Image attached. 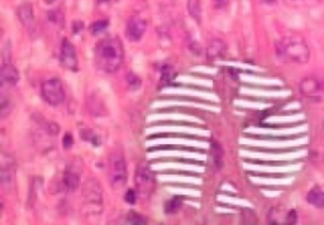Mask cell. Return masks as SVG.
<instances>
[{
    "label": "cell",
    "instance_id": "2",
    "mask_svg": "<svg viewBox=\"0 0 324 225\" xmlns=\"http://www.w3.org/2000/svg\"><path fill=\"white\" fill-rule=\"evenodd\" d=\"M275 51L278 59L288 64L303 65L310 59V49L300 34H288L279 39L275 44Z\"/></svg>",
    "mask_w": 324,
    "mask_h": 225
},
{
    "label": "cell",
    "instance_id": "30",
    "mask_svg": "<svg viewBox=\"0 0 324 225\" xmlns=\"http://www.w3.org/2000/svg\"><path fill=\"white\" fill-rule=\"evenodd\" d=\"M96 2H98L99 4H109V3H112L113 0H96Z\"/></svg>",
    "mask_w": 324,
    "mask_h": 225
},
{
    "label": "cell",
    "instance_id": "8",
    "mask_svg": "<svg viewBox=\"0 0 324 225\" xmlns=\"http://www.w3.org/2000/svg\"><path fill=\"white\" fill-rule=\"evenodd\" d=\"M60 65L67 71L76 72L79 70V60H77L76 49L75 46L67 38H64L61 43L59 57Z\"/></svg>",
    "mask_w": 324,
    "mask_h": 225
},
{
    "label": "cell",
    "instance_id": "20",
    "mask_svg": "<svg viewBox=\"0 0 324 225\" xmlns=\"http://www.w3.org/2000/svg\"><path fill=\"white\" fill-rule=\"evenodd\" d=\"M108 27H109V21H106V19H103V21H96L90 26V33L94 34V36H96V34L103 33Z\"/></svg>",
    "mask_w": 324,
    "mask_h": 225
},
{
    "label": "cell",
    "instance_id": "18",
    "mask_svg": "<svg viewBox=\"0 0 324 225\" xmlns=\"http://www.w3.org/2000/svg\"><path fill=\"white\" fill-rule=\"evenodd\" d=\"M176 74L171 66H164L161 69V82L162 85H169L174 81Z\"/></svg>",
    "mask_w": 324,
    "mask_h": 225
},
{
    "label": "cell",
    "instance_id": "29",
    "mask_svg": "<svg viewBox=\"0 0 324 225\" xmlns=\"http://www.w3.org/2000/svg\"><path fill=\"white\" fill-rule=\"evenodd\" d=\"M262 3L267 4V6H273V4L276 3V0H261Z\"/></svg>",
    "mask_w": 324,
    "mask_h": 225
},
{
    "label": "cell",
    "instance_id": "19",
    "mask_svg": "<svg viewBox=\"0 0 324 225\" xmlns=\"http://www.w3.org/2000/svg\"><path fill=\"white\" fill-rule=\"evenodd\" d=\"M12 111V101L9 97H7L6 95H2L0 97V117L2 118H7Z\"/></svg>",
    "mask_w": 324,
    "mask_h": 225
},
{
    "label": "cell",
    "instance_id": "6",
    "mask_svg": "<svg viewBox=\"0 0 324 225\" xmlns=\"http://www.w3.org/2000/svg\"><path fill=\"white\" fill-rule=\"evenodd\" d=\"M134 184H136V190L138 191V195L143 197L151 196L156 189V179L147 166H139L137 168Z\"/></svg>",
    "mask_w": 324,
    "mask_h": 225
},
{
    "label": "cell",
    "instance_id": "31",
    "mask_svg": "<svg viewBox=\"0 0 324 225\" xmlns=\"http://www.w3.org/2000/svg\"><path fill=\"white\" fill-rule=\"evenodd\" d=\"M323 131H324V121H323Z\"/></svg>",
    "mask_w": 324,
    "mask_h": 225
},
{
    "label": "cell",
    "instance_id": "28",
    "mask_svg": "<svg viewBox=\"0 0 324 225\" xmlns=\"http://www.w3.org/2000/svg\"><path fill=\"white\" fill-rule=\"evenodd\" d=\"M211 4L215 9H224L229 4V0H211Z\"/></svg>",
    "mask_w": 324,
    "mask_h": 225
},
{
    "label": "cell",
    "instance_id": "13",
    "mask_svg": "<svg viewBox=\"0 0 324 225\" xmlns=\"http://www.w3.org/2000/svg\"><path fill=\"white\" fill-rule=\"evenodd\" d=\"M0 80L2 84L7 86H16L19 81V72L11 62L3 64L0 70Z\"/></svg>",
    "mask_w": 324,
    "mask_h": 225
},
{
    "label": "cell",
    "instance_id": "7",
    "mask_svg": "<svg viewBox=\"0 0 324 225\" xmlns=\"http://www.w3.org/2000/svg\"><path fill=\"white\" fill-rule=\"evenodd\" d=\"M0 182L6 190H12L16 182V161L11 154L3 152L0 161Z\"/></svg>",
    "mask_w": 324,
    "mask_h": 225
},
{
    "label": "cell",
    "instance_id": "23",
    "mask_svg": "<svg viewBox=\"0 0 324 225\" xmlns=\"http://www.w3.org/2000/svg\"><path fill=\"white\" fill-rule=\"evenodd\" d=\"M127 222L132 225H142L146 224V219L142 215L137 214L136 211H131L128 214V216H127Z\"/></svg>",
    "mask_w": 324,
    "mask_h": 225
},
{
    "label": "cell",
    "instance_id": "10",
    "mask_svg": "<svg viewBox=\"0 0 324 225\" xmlns=\"http://www.w3.org/2000/svg\"><path fill=\"white\" fill-rule=\"evenodd\" d=\"M268 224L276 225H291L298 221V214L295 210H281L274 207L268 211L267 215Z\"/></svg>",
    "mask_w": 324,
    "mask_h": 225
},
{
    "label": "cell",
    "instance_id": "9",
    "mask_svg": "<svg viewBox=\"0 0 324 225\" xmlns=\"http://www.w3.org/2000/svg\"><path fill=\"white\" fill-rule=\"evenodd\" d=\"M299 90L308 99H320V95L324 91V85L319 77L308 76L301 80Z\"/></svg>",
    "mask_w": 324,
    "mask_h": 225
},
{
    "label": "cell",
    "instance_id": "22",
    "mask_svg": "<svg viewBox=\"0 0 324 225\" xmlns=\"http://www.w3.org/2000/svg\"><path fill=\"white\" fill-rule=\"evenodd\" d=\"M80 137H81L84 141L89 142V143L95 144V146H99V144H100L98 136H96V134L94 133L91 129H83V131L80 132Z\"/></svg>",
    "mask_w": 324,
    "mask_h": 225
},
{
    "label": "cell",
    "instance_id": "11",
    "mask_svg": "<svg viewBox=\"0 0 324 225\" xmlns=\"http://www.w3.org/2000/svg\"><path fill=\"white\" fill-rule=\"evenodd\" d=\"M146 29V21H144L143 18H141V17L133 16L129 19L128 24H127V37H128L132 42H138L142 39Z\"/></svg>",
    "mask_w": 324,
    "mask_h": 225
},
{
    "label": "cell",
    "instance_id": "3",
    "mask_svg": "<svg viewBox=\"0 0 324 225\" xmlns=\"http://www.w3.org/2000/svg\"><path fill=\"white\" fill-rule=\"evenodd\" d=\"M128 174L123 153L114 152L109 156L108 161V180L114 190H121L126 186Z\"/></svg>",
    "mask_w": 324,
    "mask_h": 225
},
{
    "label": "cell",
    "instance_id": "12",
    "mask_svg": "<svg viewBox=\"0 0 324 225\" xmlns=\"http://www.w3.org/2000/svg\"><path fill=\"white\" fill-rule=\"evenodd\" d=\"M17 16H18L22 24H23L29 32L36 31V17H34L32 4L24 3L22 4V6H19L18 9H17Z\"/></svg>",
    "mask_w": 324,
    "mask_h": 225
},
{
    "label": "cell",
    "instance_id": "25",
    "mask_svg": "<svg viewBox=\"0 0 324 225\" xmlns=\"http://www.w3.org/2000/svg\"><path fill=\"white\" fill-rule=\"evenodd\" d=\"M137 197H138V191L137 190H128L124 195V200H126L128 204H136Z\"/></svg>",
    "mask_w": 324,
    "mask_h": 225
},
{
    "label": "cell",
    "instance_id": "24",
    "mask_svg": "<svg viewBox=\"0 0 324 225\" xmlns=\"http://www.w3.org/2000/svg\"><path fill=\"white\" fill-rule=\"evenodd\" d=\"M127 81H128L129 86H131L132 89H138L142 84L141 79H139L136 74H133V72H129L128 76H127Z\"/></svg>",
    "mask_w": 324,
    "mask_h": 225
},
{
    "label": "cell",
    "instance_id": "1",
    "mask_svg": "<svg viewBox=\"0 0 324 225\" xmlns=\"http://www.w3.org/2000/svg\"><path fill=\"white\" fill-rule=\"evenodd\" d=\"M124 60L123 43L117 37L101 39L95 47V64L105 74L118 71Z\"/></svg>",
    "mask_w": 324,
    "mask_h": 225
},
{
    "label": "cell",
    "instance_id": "4",
    "mask_svg": "<svg viewBox=\"0 0 324 225\" xmlns=\"http://www.w3.org/2000/svg\"><path fill=\"white\" fill-rule=\"evenodd\" d=\"M84 204L90 214H100L103 209V187L96 179H88L83 186Z\"/></svg>",
    "mask_w": 324,
    "mask_h": 225
},
{
    "label": "cell",
    "instance_id": "14",
    "mask_svg": "<svg viewBox=\"0 0 324 225\" xmlns=\"http://www.w3.org/2000/svg\"><path fill=\"white\" fill-rule=\"evenodd\" d=\"M227 52V44L222 39L215 38L209 43L206 48V59L209 61H217V60L224 57Z\"/></svg>",
    "mask_w": 324,
    "mask_h": 225
},
{
    "label": "cell",
    "instance_id": "15",
    "mask_svg": "<svg viewBox=\"0 0 324 225\" xmlns=\"http://www.w3.org/2000/svg\"><path fill=\"white\" fill-rule=\"evenodd\" d=\"M308 204L313 205L316 209H324V191L320 186L311 187L310 191L306 195Z\"/></svg>",
    "mask_w": 324,
    "mask_h": 225
},
{
    "label": "cell",
    "instance_id": "16",
    "mask_svg": "<svg viewBox=\"0 0 324 225\" xmlns=\"http://www.w3.org/2000/svg\"><path fill=\"white\" fill-rule=\"evenodd\" d=\"M64 185L67 191H75L80 185V176L74 170L66 168L64 174Z\"/></svg>",
    "mask_w": 324,
    "mask_h": 225
},
{
    "label": "cell",
    "instance_id": "17",
    "mask_svg": "<svg viewBox=\"0 0 324 225\" xmlns=\"http://www.w3.org/2000/svg\"><path fill=\"white\" fill-rule=\"evenodd\" d=\"M184 197L183 196H174L173 199L169 200L165 205L166 214H174V212L179 211L181 206H183Z\"/></svg>",
    "mask_w": 324,
    "mask_h": 225
},
{
    "label": "cell",
    "instance_id": "26",
    "mask_svg": "<svg viewBox=\"0 0 324 225\" xmlns=\"http://www.w3.org/2000/svg\"><path fill=\"white\" fill-rule=\"evenodd\" d=\"M62 146H64L65 149H70L72 146H74V137L70 133H66L64 136V139H62Z\"/></svg>",
    "mask_w": 324,
    "mask_h": 225
},
{
    "label": "cell",
    "instance_id": "5",
    "mask_svg": "<svg viewBox=\"0 0 324 225\" xmlns=\"http://www.w3.org/2000/svg\"><path fill=\"white\" fill-rule=\"evenodd\" d=\"M41 95L51 106H59L65 101V90L59 77H51L42 82Z\"/></svg>",
    "mask_w": 324,
    "mask_h": 225
},
{
    "label": "cell",
    "instance_id": "27",
    "mask_svg": "<svg viewBox=\"0 0 324 225\" xmlns=\"http://www.w3.org/2000/svg\"><path fill=\"white\" fill-rule=\"evenodd\" d=\"M213 157L214 159H215L217 164H218V167H221V161H222V149L221 147H219V144H214L213 146Z\"/></svg>",
    "mask_w": 324,
    "mask_h": 225
},
{
    "label": "cell",
    "instance_id": "21",
    "mask_svg": "<svg viewBox=\"0 0 324 225\" xmlns=\"http://www.w3.org/2000/svg\"><path fill=\"white\" fill-rule=\"evenodd\" d=\"M188 8H189V12H190V16L193 17V18L195 19L198 23H200L201 11H200V7H199L198 2H196V0H189Z\"/></svg>",
    "mask_w": 324,
    "mask_h": 225
}]
</instances>
